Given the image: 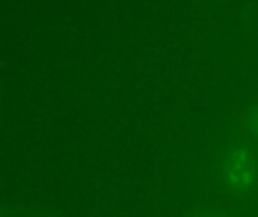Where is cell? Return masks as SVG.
I'll use <instances>...</instances> for the list:
<instances>
[{
	"mask_svg": "<svg viewBox=\"0 0 258 217\" xmlns=\"http://www.w3.org/2000/svg\"><path fill=\"white\" fill-rule=\"evenodd\" d=\"M198 217H224V214L216 213V211H207V213H204V214H200Z\"/></svg>",
	"mask_w": 258,
	"mask_h": 217,
	"instance_id": "3957f363",
	"label": "cell"
},
{
	"mask_svg": "<svg viewBox=\"0 0 258 217\" xmlns=\"http://www.w3.org/2000/svg\"><path fill=\"white\" fill-rule=\"evenodd\" d=\"M221 175L233 192L252 193L258 187V159L249 148H231L222 159Z\"/></svg>",
	"mask_w": 258,
	"mask_h": 217,
	"instance_id": "6da1fadb",
	"label": "cell"
},
{
	"mask_svg": "<svg viewBox=\"0 0 258 217\" xmlns=\"http://www.w3.org/2000/svg\"><path fill=\"white\" fill-rule=\"evenodd\" d=\"M248 128H249V131H251L252 136L258 137V113H255V115L248 121Z\"/></svg>",
	"mask_w": 258,
	"mask_h": 217,
	"instance_id": "7a4b0ae2",
	"label": "cell"
}]
</instances>
